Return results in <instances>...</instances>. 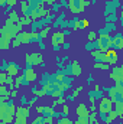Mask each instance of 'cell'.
Instances as JSON below:
<instances>
[{"instance_id":"21","label":"cell","mask_w":123,"mask_h":124,"mask_svg":"<svg viewBox=\"0 0 123 124\" xmlns=\"http://www.w3.org/2000/svg\"><path fill=\"white\" fill-rule=\"evenodd\" d=\"M23 82H25V78H23V75H19V77H16V79H15V88H16V90H18V88H20Z\"/></svg>"},{"instance_id":"10","label":"cell","mask_w":123,"mask_h":124,"mask_svg":"<svg viewBox=\"0 0 123 124\" xmlns=\"http://www.w3.org/2000/svg\"><path fill=\"white\" fill-rule=\"evenodd\" d=\"M112 48H114V49H123V35L122 33H116L112 38Z\"/></svg>"},{"instance_id":"13","label":"cell","mask_w":123,"mask_h":124,"mask_svg":"<svg viewBox=\"0 0 123 124\" xmlns=\"http://www.w3.org/2000/svg\"><path fill=\"white\" fill-rule=\"evenodd\" d=\"M81 72H83V71H81V65L78 63V61L71 62V72H70V74H71L72 77H80Z\"/></svg>"},{"instance_id":"34","label":"cell","mask_w":123,"mask_h":124,"mask_svg":"<svg viewBox=\"0 0 123 124\" xmlns=\"http://www.w3.org/2000/svg\"><path fill=\"white\" fill-rule=\"evenodd\" d=\"M16 3H18V0H7V6L12 7V9H13V6H15Z\"/></svg>"},{"instance_id":"33","label":"cell","mask_w":123,"mask_h":124,"mask_svg":"<svg viewBox=\"0 0 123 124\" xmlns=\"http://www.w3.org/2000/svg\"><path fill=\"white\" fill-rule=\"evenodd\" d=\"M44 108H45L44 105H38V107H36V113H38L39 116H42V114H44Z\"/></svg>"},{"instance_id":"17","label":"cell","mask_w":123,"mask_h":124,"mask_svg":"<svg viewBox=\"0 0 123 124\" xmlns=\"http://www.w3.org/2000/svg\"><path fill=\"white\" fill-rule=\"evenodd\" d=\"M55 114H57V111L52 108V105L51 107H45L44 108V117H55Z\"/></svg>"},{"instance_id":"44","label":"cell","mask_w":123,"mask_h":124,"mask_svg":"<svg viewBox=\"0 0 123 124\" xmlns=\"http://www.w3.org/2000/svg\"><path fill=\"white\" fill-rule=\"evenodd\" d=\"M122 7H123V6H122Z\"/></svg>"},{"instance_id":"30","label":"cell","mask_w":123,"mask_h":124,"mask_svg":"<svg viewBox=\"0 0 123 124\" xmlns=\"http://www.w3.org/2000/svg\"><path fill=\"white\" fill-rule=\"evenodd\" d=\"M20 45H22V42H20L19 38H15V39L12 40V46H13V48H19Z\"/></svg>"},{"instance_id":"22","label":"cell","mask_w":123,"mask_h":124,"mask_svg":"<svg viewBox=\"0 0 123 124\" xmlns=\"http://www.w3.org/2000/svg\"><path fill=\"white\" fill-rule=\"evenodd\" d=\"M65 100H67L65 97H58L57 100H54V101H52V107H57V105H64V104H65Z\"/></svg>"},{"instance_id":"29","label":"cell","mask_w":123,"mask_h":124,"mask_svg":"<svg viewBox=\"0 0 123 124\" xmlns=\"http://www.w3.org/2000/svg\"><path fill=\"white\" fill-rule=\"evenodd\" d=\"M57 124H72V121L70 120V117H62L58 120V123Z\"/></svg>"},{"instance_id":"24","label":"cell","mask_w":123,"mask_h":124,"mask_svg":"<svg viewBox=\"0 0 123 124\" xmlns=\"http://www.w3.org/2000/svg\"><path fill=\"white\" fill-rule=\"evenodd\" d=\"M10 94H12V90H10V88H7L6 85H0V95H7V97H10Z\"/></svg>"},{"instance_id":"9","label":"cell","mask_w":123,"mask_h":124,"mask_svg":"<svg viewBox=\"0 0 123 124\" xmlns=\"http://www.w3.org/2000/svg\"><path fill=\"white\" fill-rule=\"evenodd\" d=\"M117 61H119V55L114 48H110L109 51H106V62L109 65H114Z\"/></svg>"},{"instance_id":"20","label":"cell","mask_w":123,"mask_h":124,"mask_svg":"<svg viewBox=\"0 0 123 124\" xmlns=\"http://www.w3.org/2000/svg\"><path fill=\"white\" fill-rule=\"evenodd\" d=\"M98 114L96 113V111H91L90 113V117H88V121H90V124H97V121H98Z\"/></svg>"},{"instance_id":"12","label":"cell","mask_w":123,"mask_h":124,"mask_svg":"<svg viewBox=\"0 0 123 124\" xmlns=\"http://www.w3.org/2000/svg\"><path fill=\"white\" fill-rule=\"evenodd\" d=\"M19 69H20V68H19L15 62H12V63H9V65L6 66L4 71L7 72V75H10V77H16V75L19 74Z\"/></svg>"},{"instance_id":"31","label":"cell","mask_w":123,"mask_h":124,"mask_svg":"<svg viewBox=\"0 0 123 124\" xmlns=\"http://www.w3.org/2000/svg\"><path fill=\"white\" fill-rule=\"evenodd\" d=\"M81 91H83V85L77 87V88H75V90L72 91V97H74V98H77V97H78V94L81 93Z\"/></svg>"},{"instance_id":"41","label":"cell","mask_w":123,"mask_h":124,"mask_svg":"<svg viewBox=\"0 0 123 124\" xmlns=\"http://www.w3.org/2000/svg\"><path fill=\"white\" fill-rule=\"evenodd\" d=\"M39 46H41V49H44V48H45V45H44V42H42V40L39 42Z\"/></svg>"},{"instance_id":"14","label":"cell","mask_w":123,"mask_h":124,"mask_svg":"<svg viewBox=\"0 0 123 124\" xmlns=\"http://www.w3.org/2000/svg\"><path fill=\"white\" fill-rule=\"evenodd\" d=\"M91 56L98 62H106V52H103V51H100V49L91 51Z\"/></svg>"},{"instance_id":"38","label":"cell","mask_w":123,"mask_h":124,"mask_svg":"<svg viewBox=\"0 0 123 124\" xmlns=\"http://www.w3.org/2000/svg\"><path fill=\"white\" fill-rule=\"evenodd\" d=\"M52 48H54V51H57V52L61 49V46H58V45H52Z\"/></svg>"},{"instance_id":"2","label":"cell","mask_w":123,"mask_h":124,"mask_svg":"<svg viewBox=\"0 0 123 124\" xmlns=\"http://www.w3.org/2000/svg\"><path fill=\"white\" fill-rule=\"evenodd\" d=\"M88 4H91V3L87 1V0H68V4L67 6H68L70 12L72 15H80V13H83L86 10V7Z\"/></svg>"},{"instance_id":"19","label":"cell","mask_w":123,"mask_h":124,"mask_svg":"<svg viewBox=\"0 0 123 124\" xmlns=\"http://www.w3.org/2000/svg\"><path fill=\"white\" fill-rule=\"evenodd\" d=\"M32 20H33V19H32L29 15H25L23 17H20V22H22V25H23V26H31Z\"/></svg>"},{"instance_id":"1","label":"cell","mask_w":123,"mask_h":124,"mask_svg":"<svg viewBox=\"0 0 123 124\" xmlns=\"http://www.w3.org/2000/svg\"><path fill=\"white\" fill-rule=\"evenodd\" d=\"M16 110L18 105L13 102V98L6 104H0V124H12L16 116Z\"/></svg>"},{"instance_id":"11","label":"cell","mask_w":123,"mask_h":124,"mask_svg":"<svg viewBox=\"0 0 123 124\" xmlns=\"http://www.w3.org/2000/svg\"><path fill=\"white\" fill-rule=\"evenodd\" d=\"M31 116V110L29 105H19L16 110V116L15 117H23V118H29Z\"/></svg>"},{"instance_id":"39","label":"cell","mask_w":123,"mask_h":124,"mask_svg":"<svg viewBox=\"0 0 123 124\" xmlns=\"http://www.w3.org/2000/svg\"><path fill=\"white\" fill-rule=\"evenodd\" d=\"M61 61H62V63H64V62H67V61H68V56H67V55H64V56L61 58Z\"/></svg>"},{"instance_id":"6","label":"cell","mask_w":123,"mask_h":124,"mask_svg":"<svg viewBox=\"0 0 123 124\" xmlns=\"http://www.w3.org/2000/svg\"><path fill=\"white\" fill-rule=\"evenodd\" d=\"M75 114H77L78 118H88L90 117V108L84 102H80L75 108Z\"/></svg>"},{"instance_id":"23","label":"cell","mask_w":123,"mask_h":124,"mask_svg":"<svg viewBox=\"0 0 123 124\" xmlns=\"http://www.w3.org/2000/svg\"><path fill=\"white\" fill-rule=\"evenodd\" d=\"M49 31H51V28L49 26H44L41 31H39V35H41V39H45L46 36H48V33H49Z\"/></svg>"},{"instance_id":"15","label":"cell","mask_w":123,"mask_h":124,"mask_svg":"<svg viewBox=\"0 0 123 124\" xmlns=\"http://www.w3.org/2000/svg\"><path fill=\"white\" fill-rule=\"evenodd\" d=\"M16 38L20 39L22 45H29V43H32L31 42V32H20Z\"/></svg>"},{"instance_id":"32","label":"cell","mask_w":123,"mask_h":124,"mask_svg":"<svg viewBox=\"0 0 123 124\" xmlns=\"http://www.w3.org/2000/svg\"><path fill=\"white\" fill-rule=\"evenodd\" d=\"M54 118L55 117H44V121L45 124H54Z\"/></svg>"},{"instance_id":"25","label":"cell","mask_w":123,"mask_h":124,"mask_svg":"<svg viewBox=\"0 0 123 124\" xmlns=\"http://www.w3.org/2000/svg\"><path fill=\"white\" fill-rule=\"evenodd\" d=\"M87 39H88L90 42H94V40H97V39H98V35H97V32L90 31V32H88V35H87Z\"/></svg>"},{"instance_id":"26","label":"cell","mask_w":123,"mask_h":124,"mask_svg":"<svg viewBox=\"0 0 123 124\" xmlns=\"http://www.w3.org/2000/svg\"><path fill=\"white\" fill-rule=\"evenodd\" d=\"M54 78H55V81H57V82H64V81H65V75H64L62 72H57Z\"/></svg>"},{"instance_id":"5","label":"cell","mask_w":123,"mask_h":124,"mask_svg":"<svg viewBox=\"0 0 123 124\" xmlns=\"http://www.w3.org/2000/svg\"><path fill=\"white\" fill-rule=\"evenodd\" d=\"M25 61H26V63H28V66H38V65L45 66V63H44V56H42L41 52L28 54V55L25 56Z\"/></svg>"},{"instance_id":"36","label":"cell","mask_w":123,"mask_h":124,"mask_svg":"<svg viewBox=\"0 0 123 124\" xmlns=\"http://www.w3.org/2000/svg\"><path fill=\"white\" fill-rule=\"evenodd\" d=\"M94 91H96V93H100V91H101V87H100V85H94Z\"/></svg>"},{"instance_id":"27","label":"cell","mask_w":123,"mask_h":124,"mask_svg":"<svg viewBox=\"0 0 123 124\" xmlns=\"http://www.w3.org/2000/svg\"><path fill=\"white\" fill-rule=\"evenodd\" d=\"M61 114H62V117H68L70 116V107L68 105H62V110H61Z\"/></svg>"},{"instance_id":"42","label":"cell","mask_w":123,"mask_h":124,"mask_svg":"<svg viewBox=\"0 0 123 124\" xmlns=\"http://www.w3.org/2000/svg\"><path fill=\"white\" fill-rule=\"evenodd\" d=\"M72 124H81V123H80V120L77 118V121H74V123H72Z\"/></svg>"},{"instance_id":"3","label":"cell","mask_w":123,"mask_h":124,"mask_svg":"<svg viewBox=\"0 0 123 124\" xmlns=\"http://www.w3.org/2000/svg\"><path fill=\"white\" fill-rule=\"evenodd\" d=\"M98 33H100V36H98V39H97L98 49L103 51V52H106V51H109V49L112 48V36L107 33V31H104V29H101Z\"/></svg>"},{"instance_id":"28","label":"cell","mask_w":123,"mask_h":124,"mask_svg":"<svg viewBox=\"0 0 123 124\" xmlns=\"http://www.w3.org/2000/svg\"><path fill=\"white\" fill-rule=\"evenodd\" d=\"M15 124H28V118H23V117H15Z\"/></svg>"},{"instance_id":"8","label":"cell","mask_w":123,"mask_h":124,"mask_svg":"<svg viewBox=\"0 0 123 124\" xmlns=\"http://www.w3.org/2000/svg\"><path fill=\"white\" fill-rule=\"evenodd\" d=\"M51 43L52 45H58V46H62L65 43V33L64 32H54L52 36H51Z\"/></svg>"},{"instance_id":"18","label":"cell","mask_w":123,"mask_h":124,"mask_svg":"<svg viewBox=\"0 0 123 124\" xmlns=\"http://www.w3.org/2000/svg\"><path fill=\"white\" fill-rule=\"evenodd\" d=\"M94 68H96V69H101V71H107V69L110 68V65H109V63H104V62L96 61L94 62Z\"/></svg>"},{"instance_id":"4","label":"cell","mask_w":123,"mask_h":124,"mask_svg":"<svg viewBox=\"0 0 123 124\" xmlns=\"http://www.w3.org/2000/svg\"><path fill=\"white\" fill-rule=\"evenodd\" d=\"M98 114H104L107 116L110 111H113V101L110 97H103L100 101H98Z\"/></svg>"},{"instance_id":"37","label":"cell","mask_w":123,"mask_h":124,"mask_svg":"<svg viewBox=\"0 0 123 124\" xmlns=\"http://www.w3.org/2000/svg\"><path fill=\"white\" fill-rule=\"evenodd\" d=\"M96 110H97L96 104H91V105H90V111H96Z\"/></svg>"},{"instance_id":"40","label":"cell","mask_w":123,"mask_h":124,"mask_svg":"<svg viewBox=\"0 0 123 124\" xmlns=\"http://www.w3.org/2000/svg\"><path fill=\"white\" fill-rule=\"evenodd\" d=\"M62 48H64V49H70V43H67V42H65V43L62 45Z\"/></svg>"},{"instance_id":"16","label":"cell","mask_w":123,"mask_h":124,"mask_svg":"<svg viewBox=\"0 0 123 124\" xmlns=\"http://www.w3.org/2000/svg\"><path fill=\"white\" fill-rule=\"evenodd\" d=\"M10 46V39L4 38V36H0V49L1 51H7Z\"/></svg>"},{"instance_id":"43","label":"cell","mask_w":123,"mask_h":124,"mask_svg":"<svg viewBox=\"0 0 123 124\" xmlns=\"http://www.w3.org/2000/svg\"><path fill=\"white\" fill-rule=\"evenodd\" d=\"M122 68H123V63H122Z\"/></svg>"},{"instance_id":"35","label":"cell","mask_w":123,"mask_h":124,"mask_svg":"<svg viewBox=\"0 0 123 124\" xmlns=\"http://www.w3.org/2000/svg\"><path fill=\"white\" fill-rule=\"evenodd\" d=\"M18 97V90H12V94H10V98H15Z\"/></svg>"},{"instance_id":"7","label":"cell","mask_w":123,"mask_h":124,"mask_svg":"<svg viewBox=\"0 0 123 124\" xmlns=\"http://www.w3.org/2000/svg\"><path fill=\"white\" fill-rule=\"evenodd\" d=\"M23 78H25V84H31L33 81H36L38 75H36L33 66H28V68L23 71Z\"/></svg>"}]
</instances>
